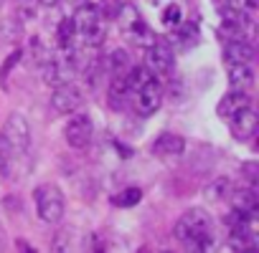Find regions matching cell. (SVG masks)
<instances>
[{"instance_id":"1","label":"cell","mask_w":259,"mask_h":253,"mask_svg":"<svg viewBox=\"0 0 259 253\" xmlns=\"http://www.w3.org/2000/svg\"><path fill=\"white\" fill-rule=\"evenodd\" d=\"M173 233L191 250H208L213 245V220L206 210H198V208L186 210L178 218Z\"/></svg>"},{"instance_id":"2","label":"cell","mask_w":259,"mask_h":253,"mask_svg":"<svg viewBox=\"0 0 259 253\" xmlns=\"http://www.w3.org/2000/svg\"><path fill=\"white\" fill-rule=\"evenodd\" d=\"M33 198H36L38 218H41L44 223L56 225V223L64 218L66 198H64V193H61V187H59V185H41V187H36Z\"/></svg>"},{"instance_id":"3","label":"cell","mask_w":259,"mask_h":253,"mask_svg":"<svg viewBox=\"0 0 259 253\" xmlns=\"http://www.w3.org/2000/svg\"><path fill=\"white\" fill-rule=\"evenodd\" d=\"M3 137H6V142L11 145L13 152H18V155H26V152H28V147H31V126H28V121H26L23 114H16V111H13V114L6 119V124H3Z\"/></svg>"},{"instance_id":"4","label":"cell","mask_w":259,"mask_h":253,"mask_svg":"<svg viewBox=\"0 0 259 253\" xmlns=\"http://www.w3.org/2000/svg\"><path fill=\"white\" fill-rule=\"evenodd\" d=\"M160 101H163V86L155 76H150L145 84L135 89V111L140 116H153L160 109Z\"/></svg>"},{"instance_id":"5","label":"cell","mask_w":259,"mask_h":253,"mask_svg":"<svg viewBox=\"0 0 259 253\" xmlns=\"http://www.w3.org/2000/svg\"><path fill=\"white\" fill-rule=\"evenodd\" d=\"M84 104V94L76 84L66 81V84H56L54 94H51V109L56 114H74L76 109H81Z\"/></svg>"},{"instance_id":"6","label":"cell","mask_w":259,"mask_h":253,"mask_svg":"<svg viewBox=\"0 0 259 253\" xmlns=\"http://www.w3.org/2000/svg\"><path fill=\"white\" fill-rule=\"evenodd\" d=\"M64 137H66L69 147H74V150L89 147V142H92V137H94V124H92V119H89L87 114H74V116L66 121V126H64Z\"/></svg>"},{"instance_id":"7","label":"cell","mask_w":259,"mask_h":253,"mask_svg":"<svg viewBox=\"0 0 259 253\" xmlns=\"http://www.w3.org/2000/svg\"><path fill=\"white\" fill-rule=\"evenodd\" d=\"M99 23H102V8H97V6H92V3L79 6V8L74 11V16H71L74 31H76L79 36L89 38V41L99 33Z\"/></svg>"},{"instance_id":"8","label":"cell","mask_w":259,"mask_h":253,"mask_svg":"<svg viewBox=\"0 0 259 253\" xmlns=\"http://www.w3.org/2000/svg\"><path fill=\"white\" fill-rule=\"evenodd\" d=\"M229 124H231V137H234V140H239V142L249 140V137L256 132V124H259L256 109H254L251 104L241 106L239 111H234V114L229 116Z\"/></svg>"},{"instance_id":"9","label":"cell","mask_w":259,"mask_h":253,"mask_svg":"<svg viewBox=\"0 0 259 253\" xmlns=\"http://www.w3.org/2000/svg\"><path fill=\"white\" fill-rule=\"evenodd\" d=\"M145 69L153 74V76H165L170 74L173 69V51L168 43H150L148 51H145Z\"/></svg>"},{"instance_id":"10","label":"cell","mask_w":259,"mask_h":253,"mask_svg":"<svg viewBox=\"0 0 259 253\" xmlns=\"http://www.w3.org/2000/svg\"><path fill=\"white\" fill-rule=\"evenodd\" d=\"M226 79H229V86L234 91H246L254 86V71L249 64L244 61H229V69H226Z\"/></svg>"},{"instance_id":"11","label":"cell","mask_w":259,"mask_h":253,"mask_svg":"<svg viewBox=\"0 0 259 253\" xmlns=\"http://www.w3.org/2000/svg\"><path fill=\"white\" fill-rule=\"evenodd\" d=\"M244 28H246V16L234 13L231 8H226L221 13V23H219V36L224 41H234V38H244Z\"/></svg>"},{"instance_id":"12","label":"cell","mask_w":259,"mask_h":253,"mask_svg":"<svg viewBox=\"0 0 259 253\" xmlns=\"http://www.w3.org/2000/svg\"><path fill=\"white\" fill-rule=\"evenodd\" d=\"M117 23L122 26V31L124 33H130V36H135V38H140L145 31H148V26H145V21L140 18V13H138V8H133V6H119V11H117Z\"/></svg>"},{"instance_id":"13","label":"cell","mask_w":259,"mask_h":253,"mask_svg":"<svg viewBox=\"0 0 259 253\" xmlns=\"http://www.w3.org/2000/svg\"><path fill=\"white\" fill-rule=\"evenodd\" d=\"M153 152L158 157H181L186 152V140L181 135H173V132H165L160 135L155 142H153Z\"/></svg>"},{"instance_id":"14","label":"cell","mask_w":259,"mask_h":253,"mask_svg":"<svg viewBox=\"0 0 259 253\" xmlns=\"http://www.w3.org/2000/svg\"><path fill=\"white\" fill-rule=\"evenodd\" d=\"M246 104H251L249 101V94L246 91H229L221 101H219V106H216V111H219V116H224V119H229L234 111H239L241 106H246Z\"/></svg>"},{"instance_id":"15","label":"cell","mask_w":259,"mask_h":253,"mask_svg":"<svg viewBox=\"0 0 259 253\" xmlns=\"http://www.w3.org/2000/svg\"><path fill=\"white\" fill-rule=\"evenodd\" d=\"M256 193L254 187H241L236 193H231V210H239V213H256Z\"/></svg>"},{"instance_id":"16","label":"cell","mask_w":259,"mask_h":253,"mask_svg":"<svg viewBox=\"0 0 259 253\" xmlns=\"http://www.w3.org/2000/svg\"><path fill=\"white\" fill-rule=\"evenodd\" d=\"M254 58V48L249 41L244 38H234V41H226V61H244V64H251Z\"/></svg>"},{"instance_id":"17","label":"cell","mask_w":259,"mask_h":253,"mask_svg":"<svg viewBox=\"0 0 259 253\" xmlns=\"http://www.w3.org/2000/svg\"><path fill=\"white\" fill-rule=\"evenodd\" d=\"M198 38H201L198 23L186 21V23H178V26H176V41H178V46L191 48V46H196V43H198Z\"/></svg>"},{"instance_id":"18","label":"cell","mask_w":259,"mask_h":253,"mask_svg":"<svg viewBox=\"0 0 259 253\" xmlns=\"http://www.w3.org/2000/svg\"><path fill=\"white\" fill-rule=\"evenodd\" d=\"M130 94V86H127V79L124 74H114L112 79V86H109V106L112 109H119L124 104V96Z\"/></svg>"},{"instance_id":"19","label":"cell","mask_w":259,"mask_h":253,"mask_svg":"<svg viewBox=\"0 0 259 253\" xmlns=\"http://www.w3.org/2000/svg\"><path fill=\"white\" fill-rule=\"evenodd\" d=\"M140 200H143V190H140V187H127V190H122L119 195L112 198V203L119 205V208H133V205H138Z\"/></svg>"},{"instance_id":"20","label":"cell","mask_w":259,"mask_h":253,"mask_svg":"<svg viewBox=\"0 0 259 253\" xmlns=\"http://www.w3.org/2000/svg\"><path fill=\"white\" fill-rule=\"evenodd\" d=\"M74 36H76V31H74V26H71V18L61 21V23H59V31H56V38H59V46H61L64 51H69V48H71Z\"/></svg>"},{"instance_id":"21","label":"cell","mask_w":259,"mask_h":253,"mask_svg":"<svg viewBox=\"0 0 259 253\" xmlns=\"http://www.w3.org/2000/svg\"><path fill=\"white\" fill-rule=\"evenodd\" d=\"M11 162H13V150L6 142V137L0 135V175H3V177L11 175Z\"/></svg>"},{"instance_id":"22","label":"cell","mask_w":259,"mask_h":253,"mask_svg":"<svg viewBox=\"0 0 259 253\" xmlns=\"http://www.w3.org/2000/svg\"><path fill=\"white\" fill-rule=\"evenodd\" d=\"M160 21H163V26H168V28H176V26L183 21V11H181V6H176V3L165 6V8H163V16H160Z\"/></svg>"},{"instance_id":"23","label":"cell","mask_w":259,"mask_h":253,"mask_svg":"<svg viewBox=\"0 0 259 253\" xmlns=\"http://www.w3.org/2000/svg\"><path fill=\"white\" fill-rule=\"evenodd\" d=\"M229 187H231V182L226 180V177H219V180H213L211 185H208V200H221V198H226L229 195Z\"/></svg>"},{"instance_id":"24","label":"cell","mask_w":259,"mask_h":253,"mask_svg":"<svg viewBox=\"0 0 259 253\" xmlns=\"http://www.w3.org/2000/svg\"><path fill=\"white\" fill-rule=\"evenodd\" d=\"M109 69H112L114 74H127V69H130L127 53H124V51H114V53L109 56Z\"/></svg>"},{"instance_id":"25","label":"cell","mask_w":259,"mask_h":253,"mask_svg":"<svg viewBox=\"0 0 259 253\" xmlns=\"http://www.w3.org/2000/svg\"><path fill=\"white\" fill-rule=\"evenodd\" d=\"M21 56H23V53H21V48H16V51L3 61V69H0V84H3V86L8 84V74H11V71H13V66L21 61Z\"/></svg>"},{"instance_id":"26","label":"cell","mask_w":259,"mask_h":253,"mask_svg":"<svg viewBox=\"0 0 259 253\" xmlns=\"http://www.w3.org/2000/svg\"><path fill=\"white\" fill-rule=\"evenodd\" d=\"M226 8H231L234 13L249 16L254 11V0H226Z\"/></svg>"},{"instance_id":"27","label":"cell","mask_w":259,"mask_h":253,"mask_svg":"<svg viewBox=\"0 0 259 253\" xmlns=\"http://www.w3.org/2000/svg\"><path fill=\"white\" fill-rule=\"evenodd\" d=\"M256 167H259L256 162H244V165H241V170H244V177L249 180V185H251V187L256 185Z\"/></svg>"},{"instance_id":"28","label":"cell","mask_w":259,"mask_h":253,"mask_svg":"<svg viewBox=\"0 0 259 253\" xmlns=\"http://www.w3.org/2000/svg\"><path fill=\"white\" fill-rule=\"evenodd\" d=\"M38 3H41V6H56L59 0H38Z\"/></svg>"}]
</instances>
